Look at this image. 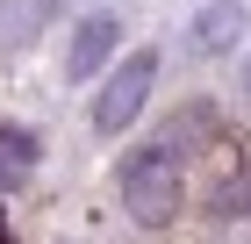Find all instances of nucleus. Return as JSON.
<instances>
[{"label": "nucleus", "instance_id": "1", "mask_svg": "<svg viewBox=\"0 0 251 244\" xmlns=\"http://www.w3.org/2000/svg\"><path fill=\"white\" fill-rule=\"evenodd\" d=\"M115 187H122L129 223L165 230V223H179V208H187V165H179L165 144H144V151H129V158H122Z\"/></svg>", "mask_w": 251, "mask_h": 244}, {"label": "nucleus", "instance_id": "2", "mask_svg": "<svg viewBox=\"0 0 251 244\" xmlns=\"http://www.w3.org/2000/svg\"><path fill=\"white\" fill-rule=\"evenodd\" d=\"M151 79H158V51H129L115 65V72L100 79L94 94V136H122L144 115V101H151Z\"/></svg>", "mask_w": 251, "mask_h": 244}, {"label": "nucleus", "instance_id": "3", "mask_svg": "<svg viewBox=\"0 0 251 244\" xmlns=\"http://www.w3.org/2000/svg\"><path fill=\"white\" fill-rule=\"evenodd\" d=\"M115 43H122V22L94 7V15H86V22L72 29V51H65V79H72V86H86V79H94L100 65L115 57Z\"/></svg>", "mask_w": 251, "mask_h": 244}, {"label": "nucleus", "instance_id": "4", "mask_svg": "<svg viewBox=\"0 0 251 244\" xmlns=\"http://www.w3.org/2000/svg\"><path fill=\"white\" fill-rule=\"evenodd\" d=\"M244 29H251V15H244V0H208V7H201V15H194V51H237V43H244Z\"/></svg>", "mask_w": 251, "mask_h": 244}, {"label": "nucleus", "instance_id": "5", "mask_svg": "<svg viewBox=\"0 0 251 244\" xmlns=\"http://www.w3.org/2000/svg\"><path fill=\"white\" fill-rule=\"evenodd\" d=\"M65 0H0V51H29V43L58 22Z\"/></svg>", "mask_w": 251, "mask_h": 244}, {"label": "nucleus", "instance_id": "6", "mask_svg": "<svg viewBox=\"0 0 251 244\" xmlns=\"http://www.w3.org/2000/svg\"><path fill=\"white\" fill-rule=\"evenodd\" d=\"M215 136H223V115H215L208 101H187V108L165 122V136H158V144L173 151V158H187V151H208Z\"/></svg>", "mask_w": 251, "mask_h": 244}, {"label": "nucleus", "instance_id": "7", "mask_svg": "<svg viewBox=\"0 0 251 244\" xmlns=\"http://www.w3.org/2000/svg\"><path fill=\"white\" fill-rule=\"evenodd\" d=\"M36 158H43V144H36L29 130H0V187H15Z\"/></svg>", "mask_w": 251, "mask_h": 244}, {"label": "nucleus", "instance_id": "8", "mask_svg": "<svg viewBox=\"0 0 251 244\" xmlns=\"http://www.w3.org/2000/svg\"><path fill=\"white\" fill-rule=\"evenodd\" d=\"M244 101H251V57H244Z\"/></svg>", "mask_w": 251, "mask_h": 244}]
</instances>
